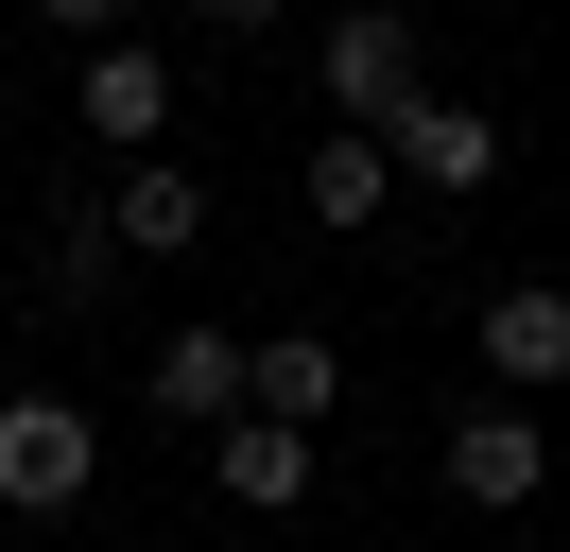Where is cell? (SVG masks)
<instances>
[{
	"label": "cell",
	"mask_w": 570,
	"mask_h": 552,
	"mask_svg": "<svg viewBox=\"0 0 570 552\" xmlns=\"http://www.w3.org/2000/svg\"><path fill=\"white\" fill-rule=\"evenodd\" d=\"M328 397H346V345H328V328H259L243 345V414H294V432H312Z\"/></svg>",
	"instance_id": "obj_10"
},
{
	"label": "cell",
	"mask_w": 570,
	"mask_h": 552,
	"mask_svg": "<svg viewBox=\"0 0 570 552\" xmlns=\"http://www.w3.org/2000/svg\"><path fill=\"white\" fill-rule=\"evenodd\" d=\"M105 483V414L87 397H0V501L18 518H70Z\"/></svg>",
	"instance_id": "obj_2"
},
{
	"label": "cell",
	"mask_w": 570,
	"mask_h": 552,
	"mask_svg": "<svg viewBox=\"0 0 570 552\" xmlns=\"http://www.w3.org/2000/svg\"><path fill=\"white\" fill-rule=\"evenodd\" d=\"M70 103H87V138H105V156H139V138H174V52H156V34H87Z\"/></svg>",
	"instance_id": "obj_3"
},
{
	"label": "cell",
	"mask_w": 570,
	"mask_h": 552,
	"mask_svg": "<svg viewBox=\"0 0 570 552\" xmlns=\"http://www.w3.org/2000/svg\"><path fill=\"white\" fill-rule=\"evenodd\" d=\"M36 18H52V34H121L139 0H36Z\"/></svg>",
	"instance_id": "obj_13"
},
{
	"label": "cell",
	"mask_w": 570,
	"mask_h": 552,
	"mask_svg": "<svg viewBox=\"0 0 570 552\" xmlns=\"http://www.w3.org/2000/svg\"><path fill=\"white\" fill-rule=\"evenodd\" d=\"M381 190H397V138L381 121H328L312 138V225H381Z\"/></svg>",
	"instance_id": "obj_11"
},
{
	"label": "cell",
	"mask_w": 570,
	"mask_h": 552,
	"mask_svg": "<svg viewBox=\"0 0 570 552\" xmlns=\"http://www.w3.org/2000/svg\"><path fill=\"white\" fill-rule=\"evenodd\" d=\"M105 225H121V259H190V241H208V172L139 138V156L105 172Z\"/></svg>",
	"instance_id": "obj_5"
},
{
	"label": "cell",
	"mask_w": 570,
	"mask_h": 552,
	"mask_svg": "<svg viewBox=\"0 0 570 552\" xmlns=\"http://www.w3.org/2000/svg\"><path fill=\"white\" fill-rule=\"evenodd\" d=\"M484 379H519V397H553V379H570V294H553V276L484 294Z\"/></svg>",
	"instance_id": "obj_9"
},
{
	"label": "cell",
	"mask_w": 570,
	"mask_h": 552,
	"mask_svg": "<svg viewBox=\"0 0 570 552\" xmlns=\"http://www.w3.org/2000/svg\"><path fill=\"white\" fill-rule=\"evenodd\" d=\"M105 276H121V225L70 207V225H52V310H105Z\"/></svg>",
	"instance_id": "obj_12"
},
{
	"label": "cell",
	"mask_w": 570,
	"mask_h": 552,
	"mask_svg": "<svg viewBox=\"0 0 570 552\" xmlns=\"http://www.w3.org/2000/svg\"><path fill=\"white\" fill-rule=\"evenodd\" d=\"M553 432H570V379H553Z\"/></svg>",
	"instance_id": "obj_15"
},
{
	"label": "cell",
	"mask_w": 570,
	"mask_h": 552,
	"mask_svg": "<svg viewBox=\"0 0 570 552\" xmlns=\"http://www.w3.org/2000/svg\"><path fill=\"white\" fill-rule=\"evenodd\" d=\"M208 18H225V34H259V18H277V0H208Z\"/></svg>",
	"instance_id": "obj_14"
},
{
	"label": "cell",
	"mask_w": 570,
	"mask_h": 552,
	"mask_svg": "<svg viewBox=\"0 0 570 552\" xmlns=\"http://www.w3.org/2000/svg\"><path fill=\"white\" fill-rule=\"evenodd\" d=\"M312 69H328V103H346V121H397V103H415V18H397V0H363V18L312 34Z\"/></svg>",
	"instance_id": "obj_4"
},
{
	"label": "cell",
	"mask_w": 570,
	"mask_h": 552,
	"mask_svg": "<svg viewBox=\"0 0 570 552\" xmlns=\"http://www.w3.org/2000/svg\"><path fill=\"white\" fill-rule=\"evenodd\" d=\"M553 448H570V432H553V397L484 379V397L450 414V501H466V518H519L535 483H553Z\"/></svg>",
	"instance_id": "obj_1"
},
{
	"label": "cell",
	"mask_w": 570,
	"mask_h": 552,
	"mask_svg": "<svg viewBox=\"0 0 570 552\" xmlns=\"http://www.w3.org/2000/svg\"><path fill=\"white\" fill-rule=\"evenodd\" d=\"M208 483L243 518H294V501H312V432H294V414H225V432H208Z\"/></svg>",
	"instance_id": "obj_8"
},
{
	"label": "cell",
	"mask_w": 570,
	"mask_h": 552,
	"mask_svg": "<svg viewBox=\"0 0 570 552\" xmlns=\"http://www.w3.org/2000/svg\"><path fill=\"white\" fill-rule=\"evenodd\" d=\"M139 414L156 432H225V414H243V328H174L139 363Z\"/></svg>",
	"instance_id": "obj_6"
},
{
	"label": "cell",
	"mask_w": 570,
	"mask_h": 552,
	"mask_svg": "<svg viewBox=\"0 0 570 552\" xmlns=\"http://www.w3.org/2000/svg\"><path fill=\"white\" fill-rule=\"evenodd\" d=\"M381 138H397V172H415V190H450V207H466V190H501V121H484V103H432V87H415Z\"/></svg>",
	"instance_id": "obj_7"
}]
</instances>
